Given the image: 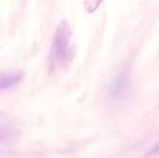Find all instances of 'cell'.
Wrapping results in <instances>:
<instances>
[{
    "mask_svg": "<svg viewBox=\"0 0 159 158\" xmlns=\"http://www.w3.org/2000/svg\"><path fill=\"white\" fill-rule=\"evenodd\" d=\"M70 28L65 22H62L55 32L54 40H53L52 48H51L50 62L53 68L63 67L70 61Z\"/></svg>",
    "mask_w": 159,
    "mask_h": 158,
    "instance_id": "cell-1",
    "label": "cell"
},
{
    "mask_svg": "<svg viewBox=\"0 0 159 158\" xmlns=\"http://www.w3.org/2000/svg\"><path fill=\"white\" fill-rule=\"evenodd\" d=\"M157 154H159V143L157 145L154 146V148H152L151 152L147 154V156H152V155H157Z\"/></svg>",
    "mask_w": 159,
    "mask_h": 158,
    "instance_id": "cell-3",
    "label": "cell"
},
{
    "mask_svg": "<svg viewBox=\"0 0 159 158\" xmlns=\"http://www.w3.org/2000/svg\"><path fill=\"white\" fill-rule=\"evenodd\" d=\"M23 79V73L21 72H15L11 73V74H4L0 76V91L7 90V89L11 88L17 82H20Z\"/></svg>",
    "mask_w": 159,
    "mask_h": 158,
    "instance_id": "cell-2",
    "label": "cell"
}]
</instances>
